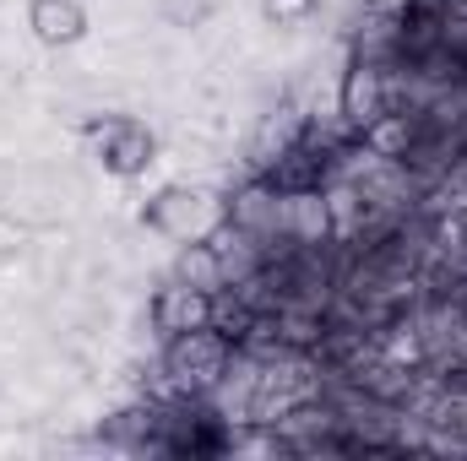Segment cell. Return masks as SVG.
Returning <instances> with one entry per match:
<instances>
[{"label":"cell","instance_id":"277c9868","mask_svg":"<svg viewBox=\"0 0 467 461\" xmlns=\"http://www.w3.org/2000/svg\"><path fill=\"white\" fill-rule=\"evenodd\" d=\"M397 109V82H391V60L375 55H353L343 82H337V119L348 136H364L375 119Z\"/></svg>","mask_w":467,"mask_h":461},{"label":"cell","instance_id":"52a82bcc","mask_svg":"<svg viewBox=\"0 0 467 461\" xmlns=\"http://www.w3.org/2000/svg\"><path fill=\"white\" fill-rule=\"evenodd\" d=\"M174 277H180V282H196V288H207V293H223V288H229V266H223L218 239H191V244H180Z\"/></svg>","mask_w":467,"mask_h":461},{"label":"cell","instance_id":"5b68a950","mask_svg":"<svg viewBox=\"0 0 467 461\" xmlns=\"http://www.w3.org/2000/svg\"><path fill=\"white\" fill-rule=\"evenodd\" d=\"M147 315H152V332H158V337H180V332L213 326V315H218V293H207V288L174 277V282H163V288L152 293Z\"/></svg>","mask_w":467,"mask_h":461},{"label":"cell","instance_id":"8992f818","mask_svg":"<svg viewBox=\"0 0 467 461\" xmlns=\"http://www.w3.org/2000/svg\"><path fill=\"white\" fill-rule=\"evenodd\" d=\"M27 27L44 49H71L88 38V5L82 0H27Z\"/></svg>","mask_w":467,"mask_h":461},{"label":"cell","instance_id":"9c48e42d","mask_svg":"<svg viewBox=\"0 0 467 461\" xmlns=\"http://www.w3.org/2000/svg\"><path fill=\"white\" fill-rule=\"evenodd\" d=\"M158 11H163L169 27H202L218 11V0H158Z\"/></svg>","mask_w":467,"mask_h":461},{"label":"cell","instance_id":"6da1fadb","mask_svg":"<svg viewBox=\"0 0 467 461\" xmlns=\"http://www.w3.org/2000/svg\"><path fill=\"white\" fill-rule=\"evenodd\" d=\"M234 353H239L234 337H223L218 326H196V332L163 337V374L180 396H213L229 380Z\"/></svg>","mask_w":467,"mask_h":461},{"label":"cell","instance_id":"7a4b0ae2","mask_svg":"<svg viewBox=\"0 0 467 461\" xmlns=\"http://www.w3.org/2000/svg\"><path fill=\"white\" fill-rule=\"evenodd\" d=\"M141 223L174 244H191V239H213L218 229H229V201L202 185H163L158 196H147Z\"/></svg>","mask_w":467,"mask_h":461},{"label":"cell","instance_id":"3957f363","mask_svg":"<svg viewBox=\"0 0 467 461\" xmlns=\"http://www.w3.org/2000/svg\"><path fill=\"white\" fill-rule=\"evenodd\" d=\"M82 141L93 152V163L115 179H141L158 163V136L152 125L136 115H99L82 125Z\"/></svg>","mask_w":467,"mask_h":461},{"label":"cell","instance_id":"ba28073f","mask_svg":"<svg viewBox=\"0 0 467 461\" xmlns=\"http://www.w3.org/2000/svg\"><path fill=\"white\" fill-rule=\"evenodd\" d=\"M316 11H321V0H261L266 27H305Z\"/></svg>","mask_w":467,"mask_h":461},{"label":"cell","instance_id":"30bf717a","mask_svg":"<svg viewBox=\"0 0 467 461\" xmlns=\"http://www.w3.org/2000/svg\"><path fill=\"white\" fill-rule=\"evenodd\" d=\"M22 239H27L22 223H11V218L0 212V255H16V250H22Z\"/></svg>","mask_w":467,"mask_h":461}]
</instances>
